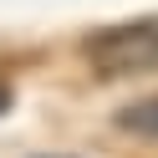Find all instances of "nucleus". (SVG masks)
Returning <instances> with one entry per match:
<instances>
[{"mask_svg": "<svg viewBox=\"0 0 158 158\" xmlns=\"http://www.w3.org/2000/svg\"><path fill=\"white\" fill-rule=\"evenodd\" d=\"M82 51H87V61H92L97 77H143V72H158V15L92 31Z\"/></svg>", "mask_w": 158, "mask_h": 158, "instance_id": "1", "label": "nucleus"}, {"mask_svg": "<svg viewBox=\"0 0 158 158\" xmlns=\"http://www.w3.org/2000/svg\"><path fill=\"white\" fill-rule=\"evenodd\" d=\"M112 123L123 127L127 138H158V97H138V102L117 107Z\"/></svg>", "mask_w": 158, "mask_h": 158, "instance_id": "2", "label": "nucleus"}, {"mask_svg": "<svg viewBox=\"0 0 158 158\" xmlns=\"http://www.w3.org/2000/svg\"><path fill=\"white\" fill-rule=\"evenodd\" d=\"M10 102H15V97H10V82H0V117L10 112Z\"/></svg>", "mask_w": 158, "mask_h": 158, "instance_id": "3", "label": "nucleus"}]
</instances>
